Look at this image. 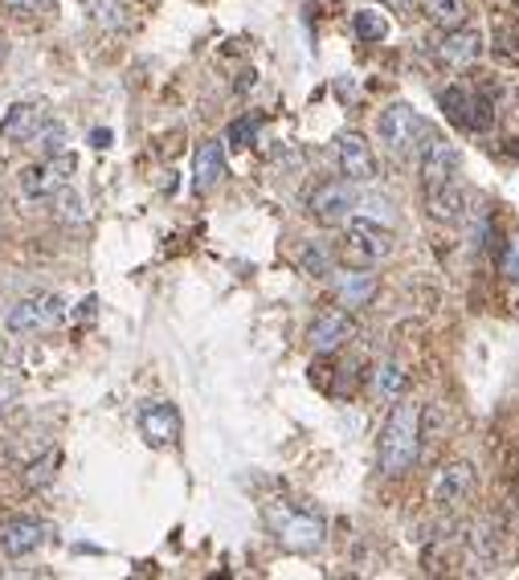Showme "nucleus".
Wrapping results in <instances>:
<instances>
[{
  "label": "nucleus",
  "instance_id": "1",
  "mask_svg": "<svg viewBox=\"0 0 519 580\" xmlns=\"http://www.w3.org/2000/svg\"><path fill=\"white\" fill-rule=\"evenodd\" d=\"M421 458V405L397 397L393 413L380 430V470L385 475H405Z\"/></svg>",
  "mask_w": 519,
  "mask_h": 580
},
{
  "label": "nucleus",
  "instance_id": "2",
  "mask_svg": "<svg viewBox=\"0 0 519 580\" xmlns=\"http://www.w3.org/2000/svg\"><path fill=\"white\" fill-rule=\"evenodd\" d=\"M266 527H270V536L283 544L287 551H316L328 536V523L323 515L307 507H290V503H266Z\"/></svg>",
  "mask_w": 519,
  "mask_h": 580
},
{
  "label": "nucleus",
  "instance_id": "3",
  "mask_svg": "<svg viewBox=\"0 0 519 580\" xmlns=\"http://www.w3.org/2000/svg\"><path fill=\"white\" fill-rule=\"evenodd\" d=\"M380 131V144L389 147L393 156H409V152H421V144L430 140V127H426V119L409 107V102H393L389 111L380 115L376 123Z\"/></svg>",
  "mask_w": 519,
  "mask_h": 580
},
{
  "label": "nucleus",
  "instance_id": "4",
  "mask_svg": "<svg viewBox=\"0 0 519 580\" xmlns=\"http://www.w3.org/2000/svg\"><path fill=\"white\" fill-rule=\"evenodd\" d=\"M389 230H380V225H368V221L352 217L344 225V237H340V246H335V254H340V261L344 266H364V270H373L376 261L389 254Z\"/></svg>",
  "mask_w": 519,
  "mask_h": 580
},
{
  "label": "nucleus",
  "instance_id": "5",
  "mask_svg": "<svg viewBox=\"0 0 519 580\" xmlns=\"http://www.w3.org/2000/svg\"><path fill=\"white\" fill-rule=\"evenodd\" d=\"M307 213L328 225V230H344L352 213H356V189L352 180H323L311 197H307Z\"/></svg>",
  "mask_w": 519,
  "mask_h": 580
},
{
  "label": "nucleus",
  "instance_id": "6",
  "mask_svg": "<svg viewBox=\"0 0 519 580\" xmlns=\"http://www.w3.org/2000/svg\"><path fill=\"white\" fill-rule=\"evenodd\" d=\"M62 315H66V306H62L58 294H30V299H21L13 303L9 311V332L16 335H37V332H49V327H58Z\"/></svg>",
  "mask_w": 519,
  "mask_h": 580
},
{
  "label": "nucleus",
  "instance_id": "7",
  "mask_svg": "<svg viewBox=\"0 0 519 580\" xmlns=\"http://www.w3.org/2000/svg\"><path fill=\"white\" fill-rule=\"evenodd\" d=\"M74 176V156L70 152H58V156H45L37 168L21 172V192L25 197H54L58 189H66Z\"/></svg>",
  "mask_w": 519,
  "mask_h": 580
},
{
  "label": "nucleus",
  "instance_id": "8",
  "mask_svg": "<svg viewBox=\"0 0 519 580\" xmlns=\"http://www.w3.org/2000/svg\"><path fill=\"white\" fill-rule=\"evenodd\" d=\"M140 434H144L147 446L156 450H168L180 442V413L168 401H152V405L140 409Z\"/></svg>",
  "mask_w": 519,
  "mask_h": 580
},
{
  "label": "nucleus",
  "instance_id": "9",
  "mask_svg": "<svg viewBox=\"0 0 519 580\" xmlns=\"http://www.w3.org/2000/svg\"><path fill=\"white\" fill-rule=\"evenodd\" d=\"M421 185L426 189H433V185H446V180H454L459 176V164H462V156H459V147L450 144V140H426L421 144Z\"/></svg>",
  "mask_w": 519,
  "mask_h": 580
},
{
  "label": "nucleus",
  "instance_id": "10",
  "mask_svg": "<svg viewBox=\"0 0 519 580\" xmlns=\"http://www.w3.org/2000/svg\"><path fill=\"white\" fill-rule=\"evenodd\" d=\"M471 487H475V466L459 458V462L438 466V475L430 482V499L438 507H454V503H462L471 494Z\"/></svg>",
  "mask_w": 519,
  "mask_h": 580
},
{
  "label": "nucleus",
  "instance_id": "11",
  "mask_svg": "<svg viewBox=\"0 0 519 580\" xmlns=\"http://www.w3.org/2000/svg\"><path fill=\"white\" fill-rule=\"evenodd\" d=\"M340 172H344V180H352V185H368L376 176L373 144L364 140L361 131H344V135H340Z\"/></svg>",
  "mask_w": 519,
  "mask_h": 580
},
{
  "label": "nucleus",
  "instance_id": "12",
  "mask_svg": "<svg viewBox=\"0 0 519 580\" xmlns=\"http://www.w3.org/2000/svg\"><path fill=\"white\" fill-rule=\"evenodd\" d=\"M442 107H446V115L466 131H487L490 127V102L478 99L475 90L466 87H450L442 94Z\"/></svg>",
  "mask_w": 519,
  "mask_h": 580
},
{
  "label": "nucleus",
  "instance_id": "13",
  "mask_svg": "<svg viewBox=\"0 0 519 580\" xmlns=\"http://www.w3.org/2000/svg\"><path fill=\"white\" fill-rule=\"evenodd\" d=\"M332 294L340 306H364L368 299L376 294V275L373 270H364V266H344V270H332Z\"/></svg>",
  "mask_w": 519,
  "mask_h": 580
},
{
  "label": "nucleus",
  "instance_id": "14",
  "mask_svg": "<svg viewBox=\"0 0 519 580\" xmlns=\"http://www.w3.org/2000/svg\"><path fill=\"white\" fill-rule=\"evenodd\" d=\"M352 332H356V323H352V315L347 311H323L316 323H311V348L319 352V356H332L335 348H344L347 339H352Z\"/></svg>",
  "mask_w": 519,
  "mask_h": 580
},
{
  "label": "nucleus",
  "instance_id": "15",
  "mask_svg": "<svg viewBox=\"0 0 519 580\" xmlns=\"http://www.w3.org/2000/svg\"><path fill=\"white\" fill-rule=\"evenodd\" d=\"M478 54H483V33L471 30V25H459V30H446L442 45H438V58L454 66V70H466V66H475Z\"/></svg>",
  "mask_w": 519,
  "mask_h": 580
},
{
  "label": "nucleus",
  "instance_id": "16",
  "mask_svg": "<svg viewBox=\"0 0 519 580\" xmlns=\"http://www.w3.org/2000/svg\"><path fill=\"white\" fill-rule=\"evenodd\" d=\"M221 176H225V147L217 140L197 144V156H192V185H197V192H213L221 185Z\"/></svg>",
  "mask_w": 519,
  "mask_h": 580
},
{
  "label": "nucleus",
  "instance_id": "17",
  "mask_svg": "<svg viewBox=\"0 0 519 580\" xmlns=\"http://www.w3.org/2000/svg\"><path fill=\"white\" fill-rule=\"evenodd\" d=\"M42 544H45V527L37 520H13L0 527V548H4V556H13V560L37 551Z\"/></svg>",
  "mask_w": 519,
  "mask_h": 580
},
{
  "label": "nucleus",
  "instance_id": "18",
  "mask_svg": "<svg viewBox=\"0 0 519 580\" xmlns=\"http://www.w3.org/2000/svg\"><path fill=\"white\" fill-rule=\"evenodd\" d=\"M426 204H430V217L442 221V225H459L466 217V192L459 189V180L426 189Z\"/></svg>",
  "mask_w": 519,
  "mask_h": 580
},
{
  "label": "nucleus",
  "instance_id": "19",
  "mask_svg": "<svg viewBox=\"0 0 519 580\" xmlns=\"http://www.w3.org/2000/svg\"><path fill=\"white\" fill-rule=\"evenodd\" d=\"M45 107L42 102H16L9 107V115L0 123V140H13V144H30V135L45 123Z\"/></svg>",
  "mask_w": 519,
  "mask_h": 580
},
{
  "label": "nucleus",
  "instance_id": "20",
  "mask_svg": "<svg viewBox=\"0 0 519 580\" xmlns=\"http://www.w3.org/2000/svg\"><path fill=\"white\" fill-rule=\"evenodd\" d=\"M421 13L430 16L438 30H459L466 25L471 9H466V0H421Z\"/></svg>",
  "mask_w": 519,
  "mask_h": 580
},
{
  "label": "nucleus",
  "instance_id": "21",
  "mask_svg": "<svg viewBox=\"0 0 519 580\" xmlns=\"http://www.w3.org/2000/svg\"><path fill=\"white\" fill-rule=\"evenodd\" d=\"M352 217L368 221V225H385V230H397V209H393V201H385V197H376V192H364V197H356V213Z\"/></svg>",
  "mask_w": 519,
  "mask_h": 580
},
{
  "label": "nucleus",
  "instance_id": "22",
  "mask_svg": "<svg viewBox=\"0 0 519 580\" xmlns=\"http://www.w3.org/2000/svg\"><path fill=\"white\" fill-rule=\"evenodd\" d=\"M30 147L33 152H42V156H58V152H66V127L45 119L42 127L30 135Z\"/></svg>",
  "mask_w": 519,
  "mask_h": 580
},
{
  "label": "nucleus",
  "instance_id": "23",
  "mask_svg": "<svg viewBox=\"0 0 519 580\" xmlns=\"http://www.w3.org/2000/svg\"><path fill=\"white\" fill-rule=\"evenodd\" d=\"M62 466V454L58 450H45L37 462H30V470H25V487L30 491H42V487H49L54 482V475H58Z\"/></svg>",
  "mask_w": 519,
  "mask_h": 580
},
{
  "label": "nucleus",
  "instance_id": "24",
  "mask_svg": "<svg viewBox=\"0 0 519 580\" xmlns=\"http://www.w3.org/2000/svg\"><path fill=\"white\" fill-rule=\"evenodd\" d=\"M376 392H380L385 401H397V397H405V372H401V364H393V360H380V364H376Z\"/></svg>",
  "mask_w": 519,
  "mask_h": 580
},
{
  "label": "nucleus",
  "instance_id": "25",
  "mask_svg": "<svg viewBox=\"0 0 519 580\" xmlns=\"http://www.w3.org/2000/svg\"><path fill=\"white\" fill-rule=\"evenodd\" d=\"M299 270H303L307 278H328L332 275V254L319 246H307L303 254H299Z\"/></svg>",
  "mask_w": 519,
  "mask_h": 580
},
{
  "label": "nucleus",
  "instance_id": "26",
  "mask_svg": "<svg viewBox=\"0 0 519 580\" xmlns=\"http://www.w3.org/2000/svg\"><path fill=\"white\" fill-rule=\"evenodd\" d=\"M54 204H58V217L66 221V225H82V221H87V204H82V197L74 189L54 192Z\"/></svg>",
  "mask_w": 519,
  "mask_h": 580
},
{
  "label": "nucleus",
  "instance_id": "27",
  "mask_svg": "<svg viewBox=\"0 0 519 580\" xmlns=\"http://www.w3.org/2000/svg\"><path fill=\"white\" fill-rule=\"evenodd\" d=\"M385 33H389V21L376 13V9H361L356 13V37L361 42H380Z\"/></svg>",
  "mask_w": 519,
  "mask_h": 580
},
{
  "label": "nucleus",
  "instance_id": "28",
  "mask_svg": "<svg viewBox=\"0 0 519 580\" xmlns=\"http://www.w3.org/2000/svg\"><path fill=\"white\" fill-rule=\"evenodd\" d=\"M442 405H421V437H438L442 434Z\"/></svg>",
  "mask_w": 519,
  "mask_h": 580
},
{
  "label": "nucleus",
  "instance_id": "29",
  "mask_svg": "<svg viewBox=\"0 0 519 580\" xmlns=\"http://www.w3.org/2000/svg\"><path fill=\"white\" fill-rule=\"evenodd\" d=\"M254 131H258V119H238L225 140H230L233 147H245L250 140H254Z\"/></svg>",
  "mask_w": 519,
  "mask_h": 580
},
{
  "label": "nucleus",
  "instance_id": "30",
  "mask_svg": "<svg viewBox=\"0 0 519 580\" xmlns=\"http://www.w3.org/2000/svg\"><path fill=\"white\" fill-rule=\"evenodd\" d=\"M4 9H13V13H49L58 0H0Z\"/></svg>",
  "mask_w": 519,
  "mask_h": 580
},
{
  "label": "nucleus",
  "instance_id": "31",
  "mask_svg": "<svg viewBox=\"0 0 519 580\" xmlns=\"http://www.w3.org/2000/svg\"><path fill=\"white\" fill-rule=\"evenodd\" d=\"M507 270H511V278L519 282V237L511 242V249H507Z\"/></svg>",
  "mask_w": 519,
  "mask_h": 580
},
{
  "label": "nucleus",
  "instance_id": "32",
  "mask_svg": "<svg viewBox=\"0 0 519 580\" xmlns=\"http://www.w3.org/2000/svg\"><path fill=\"white\" fill-rule=\"evenodd\" d=\"M13 392H16V384H13V380H0V405H4V401H9Z\"/></svg>",
  "mask_w": 519,
  "mask_h": 580
},
{
  "label": "nucleus",
  "instance_id": "33",
  "mask_svg": "<svg viewBox=\"0 0 519 580\" xmlns=\"http://www.w3.org/2000/svg\"><path fill=\"white\" fill-rule=\"evenodd\" d=\"M9 58V42H4V33H0V62Z\"/></svg>",
  "mask_w": 519,
  "mask_h": 580
},
{
  "label": "nucleus",
  "instance_id": "34",
  "mask_svg": "<svg viewBox=\"0 0 519 580\" xmlns=\"http://www.w3.org/2000/svg\"><path fill=\"white\" fill-rule=\"evenodd\" d=\"M507 152H511V156L519 160V140H511V144H507Z\"/></svg>",
  "mask_w": 519,
  "mask_h": 580
}]
</instances>
